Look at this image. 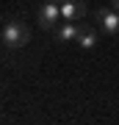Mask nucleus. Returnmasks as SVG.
I'll use <instances>...</instances> for the list:
<instances>
[{
	"instance_id": "f257e3e1",
	"label": "nucleus",
	"mask_w": 119,
	"mask_h": 125,
	"mask_svg": "<svg viewBox=\"0 0 119 125\" xmlns=\"http://www.w3.org/2000/svg\"><path fill=\"white\" fill-rule=\"evenodd\" d=\"M3 42H6L11 50L25 47L28 42H31V28L22 22V20H9V22L3 25Z\"/></svg>"
},
{
	"instance_id": "f03ea898",
	"label": "nucleus",
	"mask_w": 119,
	"mask_h": 125,
	"mask_svg": "<svg viewBox=\"0 0 119 125\" xmlns=\"http://www.w3.org/2000/svg\"><path fill=\"white\" fill-rule=\"evenodd\" d=\"M39 28L42 31H53V28L58 25V20H61V6L55 3V0H44V3L39 6Z\"/></svg>"
},
{
	"instance_id": "7ed1b4c3",
	"label": "nucleus",
	"mask_w": 119,
	"mask_h": 125,
	"mask_svg": "<svg viewBox=\"0 0 119 125\" xmlns=\"http://www.w3.org/2000/svg\"><path fill=\"white\" fill-rule=\"evenodd\" d=\"M97 25L102 28V33L108 36H116L119 33V11L116 9H97Z\"/></svg>"
},
{
	"instance_id": "20e7f679",
	"label": "nucleus",
	"mask_w": 119,
	"mask_h": 125,
	"mask_svg": "<svg viewBox=\"0 0 119 125\" xmlns=\"http://www.w3.org/2000/svg\"><path fill=\"white\" fill-rule=\"evenodd\" d=\"M80 17H86V3H83V0L61 3V20H64V22H78Z\"/></svg>"
},
{
	"instance_id": "39448f33",
	"label": "nucleus",
	"mask_w": 119,
	"mask_h": 125,
	"mask_svg": "<svg viewBox=\"0 0 119 125\" xmlns=\"http://www.w3.org/2000/svg\"><path fill=\"white\" fill-rule=\"evenodd\" d=\"M80 31H83V25H78V22H61V25H55L53 28V33H55V39L61 42H72V39H78Z\"/></svg>"
},
{
	"instance_id": "423d86ee",
	"label": "nucleus",
	"mask_w": 119,
	"mask_h": 125,
	"mask_svg": "<svg viewBox=\"0 0 119 125\" xmlns=\"http://www.w3.org/2000/svg\"><path fill=\"white\" fill-rule=\"evenodd\" d=\"M78 47H83V50H92L94 45H97V31H94L92 25H83V31H80V36H78Z\"/></svg>"
},
{
	"instance_id": "0eeeda50",
	"label": "nucleus",
	"mask_w": 119,
	"mask_h": 125,
	"mask_svg": "<svg viewBox=\"0 0 119 125\" xmlns=\"http://www.w3.org/2000/svg\"><path fill=\"white\" fill-rule=\"evenodd\" d=\"M111 9H116V11H119V0H111Z\"/></svg>"
},
{
	"instance_id": "6e6552de",
	"label": "nucleus",
	"mask_w": 119,
	"mask_h": 125,
	"mask_svg": "<svg viewBox=\"0 0 119 125\" xmlns=\"http://www.w3.org/2000/svg\"><path fill=\"white\" fill-rule=\"evenodd\" d=\"M55 3H58V6H61V3H69V0H55Z\"/></svg>"
}]
</instances>
